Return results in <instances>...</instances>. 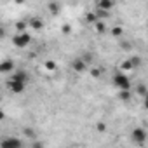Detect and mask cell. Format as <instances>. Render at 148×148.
Returning <instances> with one entry per match:
<instances>
[{
	"label": "cell",
	"mask_w": 148,
	"mask_h": 148,
	"mask_svg": "<svg viewBox=\"0 0 148 148\" xmlns=\"http://www.w3.org/2000/svg\"><path fill=\"white\" fill-rule=\"evenodd\" d=\"M30 42H32V35H30L28 32H18V33L12 37V45L18 47V49H25V47H28Z\"/></svg>",
	"instance_id": "obj_1"
},
{
	"label": "cell",
	"mask_w": 148,
	"mask_h": 148,
	"mask_svg": "<svg viewBox=\"0 0 148 148\" xmlns=\"http://www.w3.org/2000/svg\"><path fill=\"white\" fill-rule=\"evenodd\" d=\"M113 84H115V87L119 91L131 89V80H129L127 75H124V73H115V75H113Z\"/></svg>",
	"instance_id": "obj_2"
},
{
	"label": "cell",
	"mask_w": 148,
	"mask_h": 148,
	"mask_svg": "<svg viewBox=\"0 0 148 148\" xmlns=\"http://www.w3.org/2000/svg\"><path fill=\"white\" fill-rule=\"evenodd\" d=\"M25 87H26V82H18V80H12V79L7 80V89L11 92H14V94L25 92Z\"/></svg>",
	"instance_id": "obj_3"
},
{
	"label": "cell",
	"mask_w": 148,
	"mask_h": 148,
	"mask_svg": "<svg viewBox=\"0 0 148 148\" xmlns=\"http://www.w3.org/2000/svg\"><path fill=\"white\" fill-rule=\"evenodd\" d=\"M21 145L23 143L18 138H4V139H0V146L2 148H19Z\"/></svg>",
	"instance_id": "obj_4"
},
{
	"label": "cell",
	"mask_w": 148,
	"mask_h": 148,
	"mask_svg": "<svg viewBox=\"0 0 148 148\" xmlns=\"http://www.w3.org/2000/svg\"><path fill=\"white\" fill-rule=\"evenodd\" d=\"M145 139H146V131H145L143 127H136V129L132 131V141H134L136 145H143Z\"/></svg>",
	"instance_id": "obj_5"
},
{
	"label": "cell",
	"mask_w": 148,
	"mask_h": 148,
	"mask_svg": "<svg viewBox=\"0 0 148 148\" xmlns=\"http://www.w3.org/2000/svg\"><path fill=\"white\" fill-rule=\"evenodd\" d=\"M115 5V0H96V7L101 11H110Z\"/></svg>",
	"instance_id": "obj_6"
},
{
	"label": "cell",
	"mask_w": 148,
	"mask_h": 148,
	"mask_svg": "<svg viewBox=\"0 0 148 148\" xmlns=\"http://www.w3.org/2000/svg\"><path fill=\"white\" fill-rule=\"evenodd\" d=\"M12 68H14V63L11 59L0 61V73H9V71H12Z\"/></svg>",
	"instance_id": "obj_7"
},
{
	"label": "cell",
	"mask_w": 148,
	"mask_h": 148,
	"mask_svg": "<svg viewBox=\"0 0 148 148\" xmlns=\"http://www.w3.org/2000/svg\"><path fill=\"white\" fill-rule=\"evenodd\" d=\"M9 79H12V80H18V82H26V80H28V73H26V71H23V70H19V71L12 73V75H11Z\"/></svg>",
	"instance_id": "obj_8"
},
{
	"label": "cell",
	"mask_w": 148,
	"mask_h": 148,
	"mask_svg": "<svg viewBox=\"0 0 148 148\" xmlns=\"http://www.w3.org/2000/svg\"><path fill=\"white\" fill-rule=\"evenodd\" d=\"M86 64H87V63H86L84 59H73V61H71V68L75 70V71H84V70H86Z\"/></svg>",
	"instance_id": "obj_9"
},
{
	"label": "cell",
	"mask_w": 148,
	"mask_h": 148,
	"mask_svg": "<svg viewBox=\"0 0 148 148\" xmlns=\"http://www.w3.org/2000/svg\"><path fill=\"white\" fill-rule=\"evenodd\" d=\"M92 25H94V28H96V32H98V33H105V32H106V25H105V23H103L101 19L94 21Z\"/></svg>",
	"instance_id": "obj_10"
},
{
	"label": "cell",
	"mask_w": 148,
	"mask_h": 148,
	"mask_svg": "<svg viewBox=\"0 0 148 148\" xmlns=\"http://www.w3.org/2000/svg\"><path fill=\"white\" fill-rule=\"evenodd\" d=\"M30 25H32V28H35V30H40V28L44 26L42 19H38V18H33V19L30 21Z\"/></svg>",
	"instance_id": "obj_11"
},
{
	"label": "cell",
	"mask_w": 148,
	"mask_h": 148,
	"mask_svg": "<svg viewBox=\"0 0 148 148\" xmlns=\"http://www.w3.org/2000/svg\"><path fill=\"white\" fill-rule=\"evenodd\" d=\"M119 98H120L122 101H127V99L131 98V92H129V89H122V91L119 92Z\"/></svg>",
	"instance_id": "obj_12"
},
{
	"label": "cell",
	"mask_w": 148,
	"mask_h": 148,
	"mask_svg": "<svg viewBox=\"0 0 148 148\" xmlns=\"http://www.w3.org/2000/svg\"><path fill=\"white\" fill-rule=\"evenodd\" d=\"M136 92H138V94H139L141 98H145V96H146V87H145L143 84H139V86L136 87Z\"/></svg>",
	"instance_id": "obj_13"
},
{
	"label": "cell",
	"mask_w": 148,
	"mask_h": 148,
	"mask_svg": "<svg viewBox=\"0 0 148 148\" xmlns=\"http://www.w3.org/2000/svg\"><path fill=\"white\" fill-rule=\"evenodd\" d=\"M49 11H52V14H58V12H59V5H58L56 2H51V4H49Z\"/></svg>",
	"instance_id": "obj_14"
},
{
	"label": "cell",
	"mask_w": 148,
	"mask_h": 148,
	"mask_svg": "<svg viewBox=\"0 0 148 148\" xmlns=\"http://www.w3.org/2000/svg\"><path fill=\"white\" fill-rule=\"evenodd\" d=\"M122 33H124V30H122L120 26H115V28L112 30V35H113V37H122Z\"/></svg>",
	"instance_id": "obj_15"
},
{
	"label": "cell",
	"mask_w": 148,
	"mask_h": 148,
	"mask_svg": "<svg viewBox=\"0 0 148 148\" xmlns=\"http://www.w3.org/2000/svg\"><path fill=\"white\" fill-rule=\"evenodd\" d=\"M26 26H28V23H25V21H19V23L16 25L18 32H26Z\"/></svg>",
	"instance_id": "obj_16"
},
{
	"label": "cell",
	"mask_w": 148,
	"mask_h": 148,
	"mask_svg": "<svg viewBox=\"0 0 148 148\" xmlns=\"http://www.w3.org/2000/svg\"><path fill=\"white\" fill-rule=\"evenodd\" d=\"M129 61H131V64H132V68H134V66H139V64H141V58H138V56H134V58H131Z\"/></svg>",
	"instance_id": "obj_17"
},
{
	"label": "cell",
	"mask_w": 148,
	"mask_h": 148,
	"mask_svg": "<svg viewBox=\"0 0 148 148\" xmlns=\"http://www.w3.org/2000/svg\"><path fill=\"white\" fill-rule=\"evenodd\" d=\"M87 21H89V23H94V21H98V16L92 14V12H89V14H87Z\"/></svg>",
	"instance_id": "obj_18"
},
{
	"label": "cell",
	"mask_w": 148,
	"mask_h": 148,
	"mask_svg": "<svg viewBox=\"0 0 148 148\" xmlns=\"http://www.w3.org/2000/svg\"><path fill=\"white\" fill-rule=\"evenodd\" d=\"M45 68L52 71V70H56V63H54V61H47V63H45Z\"/></svg>",
	"instance_id": "obj_19"
},
{
	"label": "cell",
	"mask_w": 148,
	"mask_h": 148,
	"mask_svg": "<svg viewBox=\"0 0 148 148\" xmlns=\"http://www.w3.org/2000/svg\"><path fill=\"white\" fill-rule=\"evenodd\" d=\"M122 68H124V70H129V68H132L131 61H124V63H122Z\"/></svg>",
	"instance_id": "obj_20"
},
{
	"label": "cell",
	"mask_w": 148,
	"mask_h": 148,
	"mask_svg": "<svg viewBox=\"0 0 148 148\" xmlns=\"http://www.w3.org/2000/svg\"><path fill=\"white\" fill-rule=\"evenodd\" d=\"M98 131H106V125L105 124H98Z\"/></svg>",
	"instance_id": "obj_21"
},
{
	"label": "cell",
	"mask_w": 148,
	"mask_h": 148,
	"mask_svg": "<svg viewBox=\"0 0 148 148\" xmlns=\"http://www.w3.org/2000/svg\"><path fill=\"white\" fill-rule=\"evenodd\" d=\"M4 119H5V113H4V110H2V108H0V122H2Z\"/></svg>",
	"instance_id": "obj_22"
},
{
	"label": "cell",
	"mask_w": 148,
	"mask_h": 148,
	"mask_svg": "<svg viewBox=\"0 0 148 148\" xmlns=\"http://www.w3.org/2000/svg\"><path fill=\"white\" fill-rule=\"evenodd\" d=\"M91 73H92V77H99V70H92Z\"/></svg>",
	"instance_id": "obj_23"
},
{
	"label": "cell",
	"mask_w": 148,
	"mask_h": 148,
	"mask_svg": "<svg viewBox=\"0 0 148 148\" xmlns=\"http://www.w3.org/2000/svg\"><path fill=\"white\" fill-rule=\"evenodd\" d=\"M4 37H5V32H4L2 26H0V38H4Z\"/></svg>",
	"instance_id": "obj_24"
},
{
	"label": "cell",
	"mask_w": 148,
	"mask_h": 148,
	"mask_svg": "<svg viewBox=\"0 0 148 148\" xmlns=\"http://www.w3.org/2000/svg\"><path fill=\"white\" fill-rule=\"evenodd\" d=\"M63 32L64 33H70V26H63Z\"/></svg>",
	"instance_id": "obj_25"
},
{
	"label": "cell",
	"mask_w": 148,
	"mask_h": 148,
	"mask_svg": "<svg viewBox=\"0 0 148 148\" xmlns=\"http://www.w3.org/2000/svg\"><path fill=\"white\" fill-rule=\"evenodd\" d=\"M16 2H18V4H23V2H25V0H16Z\"/></svg>",
	"instance_id": "obj_26"
}]
</instances>
